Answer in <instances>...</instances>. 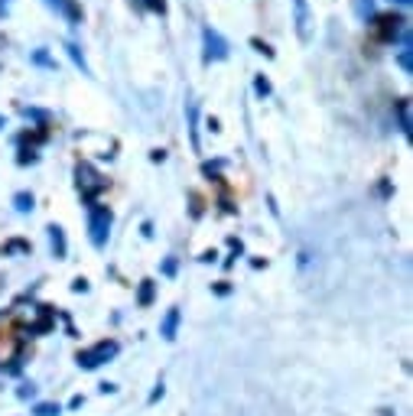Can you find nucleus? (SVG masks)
Instances as JSON below:
<instances>
[{
    "mask_svg": "<svg viewBox=\"0 0 413 416\" xmlns=\"http://www.w3.org/2000/svg\"><path fill=\"white\" fill-rule=\"evenodd\" d=\"M88 231H92L95 247L107 244V234H111V212H107L104 205H92V212H88Z\"/></svg>",
    "mask_w": 413,
    "mask_h": 416,
    "instance_id": "nucleus-1",
    "label": "nucleus"
},
{
    "mask_svg": "<svg viewBox=\"0 0 413 416\" xmlns=\"http://www.w3.org/2000/svg\"><path fill=\"white\" fill-rule=\"evenodd\" d=\"M75 182H78V189H82V195L88 202L95 199V195L101 192L107 185V179H101V173H95V166H88V163H78L75 166Z\"/></svg>",
    "mask_w": 413,
    "mask_h": 416,
    "instance_id": "nucleus-2",
    "label": "nucleus"
},
{
    "mask_svg": "<svg viewBox=\"0 0 413 416\" xmlns=\"http://www.w3.org/2000/svg\"><path fill=\"white\" fill-rule=\"evenodd\" d=\"M114 355H117V341H101L92 351H78V364H82L85 371H95L98 364H104L107 358H114Z\"/></svg>",
    "mask_w": 413,
    "mask_h": 416,
    "instance_id": "nucleus-3",
    "label": "nucleus"
},
{
    "mask_svg": "<svg viewBox=\"0 0 413 416\" xmlns=\"http://www.w3.org/2000/svg\"><path fill=\"white\" fill-rule=\"evenodd\" d=\"M202 43H205V62L228 59V43H225V39L218 36L212 26H205V30H202Z\"/></svg>",
    "mask_w": 413,
    "mask_h": 416,
    "instance_id": "nucleus-4",
    "label": "nucleus"
},
{
    "mask_svg": "<svg viewBox=\"0 0 413 416\" xmlns=\"http://www.w3.org/2000/svg\"><path fill=\"white\" fill-rule=\"evenodd\" d=\"M377 23V39H381V43H394V36H397L400 30H404V20H400V16H394V13H384V16H377L375 20Z\"/></svg>",
    "mask_w": 413,
    "mask_h": 416,
    "instance_id": "nucleus-5",
    "label": "nucleus"
},
{
    "mask_svg": "<svg viewBox=\"0 0 413 416\" xmlns=\"http://www.w3.org/2000/svg\"><path fill=\"white\" fill-rule=\"evenodd\" d=\"M46 7H53L55 13H62L72 26L82 23V7H78L75 0H46Z\"/></svg>",
    "mask_w": 413,
    "mask_h": 416,
    "instance_id": "nucleus-6",
    "label": "nucleus"
},
{
    "mask_svg": "<svg viewBox=\"0 0 413 416\" xmlns=\"http://www.w3.org/2000/svg\"><path fill=\"white\" fill-rule=\"evenodd\" d=\"M293 7H296V33H299V39L309 43V23H313V16H309L306 0H293Z\"/></svg>",
    "mask_w": 413,
    "mask_h": 416,
    "instance_id": "nucleus-7",
    "label": "nucleus"
},
{
    "mask_svg": "<svg viewBox=\"0 0 413 416\" xmlns=\"http://www.w3.org/2000/svg\"><path fill=\"white\" fill-rule=\"evenodd\" d=\"M176 329H179V309H169V312H166V319H163L160 335H163L166 341H173V339H176Z\"/></svg>",
    "mask_w": 413,
    "mask_h": 416,
    "instance_id": "nucleus-8",
    "label": "nucleus"
},
{
    "mask_svg": "<svg viewBox=\"0 0 413 416\" xmlns=\"http://www.w3.org/2000/svg\"><path fill=\"white\" fill-rule=\"evenodd\" d=\"M46 231H49V241H53L55 257L62 261V257H65V234H62V228H59V224H49Z\"/></svg>",
    "mask_w": 413,
    "mask_h": 416,
    "instance_id": "nucleus-9",
    "label": "nucleus"
},
{
    "mask_svg": "<svg viewBox=\"0 0 413 416\" xmlns=\"http://www.w3.org/2000/svg\"><path fill=\"white\" fill-rule=\"evenodd\" d=\"M65 53H69V59L75 62L78 69H82V75H92V69H88V62H85V55H82V49L75 46V43H65Z\"/></svg>",
    "mask_w": 413,
    "mask_h": 416,
    "instance_id": "nucleus-10",
    "label": "nucleus"
},
{
    "mask_svg": "<svg viewBox=\"0 0 413 416\" xmlns=\"http://www.w3.org/2000/svg\"><path fill=\"white\" fill-rule=\"evenodd\" d=\"M397 117H400V131L410 137V101H397Z\"/></svg>",
    "mask_w": 413,
    "mask_h": 416,
    "instance_id": "nucleus-11",
    "label": "nucleus"
},
{
    "mask_svg": "<svg viewBox=\"0 0 413 416\" xmlns=\"http://www.w3.org/2000/svg\"><path fill=\"white\" fill-rule=\"evenodd\" d=\"M14 205H16V212H33V195L30 192H16Z\"/></svg>",
    "mask_w": 413,
    "mask_h": 416,
    "instance_id": "nucleus-12",
    "label": "nucleus"
},
{
    "mask_svg": "<svg viewBox=\"0 0 413 416\" xmlns=\"http://www.w3.org/2000/svg\"><path fill=\"white\" fill-rule=\"evenodd\" d=\"M154 302V280H144L140 286V306H150Z\"/></svg>",
    "mask_w": 413,
    "mask_h": 416,
    "instance_id": "nucleus-13",
    "label": "nucleus"
},
{
    "mask_svg": "<svg viewBox=\"0 0 413 416\" xmlns=\"http://www.w3.org/2000/svg\"><path fill=\"white\" fill-rule=\"evenodd\" d=\"M59 413H62L59 403H39L36 407V416H59Z\"/></svg>",
    "mask_w": 413,
    "mask_h": 416,
    "instance_id": "nucleus-14",
    "label": "nucleus"
},
{
    "mask_svg": "<svg viewBox=\"0 0 413 416\" xmlns=\"http://www.w3.org/2000/svg\"><path fill=\"white\" fill-rule=\"evenodd\" d=\"M254 92H257L260 98H267V94H270V82L264 75H257V78H254Z\"/></svg>",
    "mask_w": 413,
    "mask_h": 416,
    "instance_id": "nucleus-15",
    "label": "nucleus"
},
{
    "mask_svg": "<svg viewBox=\"0 0 413 416\" xmlns=\"http://www.w3.org/2000/svg\"><path fill=\"white\" fill-rule=\"evenodd\" d=\"M397 62H400V69H404L407 75H410V69H413V55H410V49H404V53L397 55Z\"/></svg>",
    "mask_w": 413,
    "mask_h": 416,
    "instance_id": "nucleus-16",
    "label": "nucleus"
},
{
    "mask_svg": "<svg viewBox=\"0 0 413 416\" xmlns=\"http://www.w3.org/2000/svg\"><path fill=\"white\" fill-rule=\"evenodd\" d=\"M33 62H39V65H49V69H55V62L49 59V55L43 53V49H39V53H33Z\"/></svg>",
    "mask_w": 413,
    "mask_h": 416,
    "instance_id": "nucleus-17",
    "label": "nucleus"
},
{
    "mask_svg": "<svg viewBox=\"0 0 413 416\" xmlns=\"http://www.w3.org/2000/svg\"><path fill=\"white\" fill-rule=\"evenodd\" d=\"M254 49H257V53H264V55H274V49H270L267 43H260V39H254Z\"/></svg>",
    "mask_w": 413,
    "mask_h": 416,
    "instance_id": "nucleus-18",
    "label": "nucleus"
},
{
    "mask_svg": "<svg viewBox=\"0 0 413 416\" xmlns=\"http://www.w3.org/2000/svg\"><path fill=\"white\" fill-rule=\"evenodd\" d=\"M140 4H146V7L160 10V13H163V10H166V4H163V0H140Z\"/></svg>",
    "mask_w": 413,
    "mask_h": 416,
    "instance_id": "nucleus-19",
    "label": "nucleus"
},
{
    "mask_svg": "<svg viewBox=\"0 0 413 416\" xmlns=\"http://www.w3.org/2000/svg\"><path fill=\"white\" fill-rule=\"evenodd\" d=\"M7 251H30V244H23V241H14V244H7Z\"/></svg>",
    "mask_w": 413,
    "mask_h": 416,
    "instance_id": "nucleus-20",
    "label": "nucleus"
},
{
    "mask_svg": "<svg viewBox=\"0 0 413 416\" xmlns=\"http://www.w3.org/2000/svg\"><path fill=\"white\" fill-rule=\"evenodd\" d=\"M72 290H75V293H85V290H88V283H85V280H75V283H72Z\"/></svg>",
    "mask_w": 413,
    "mask_h": 416,
    "instance_id": "nucleus-21",
    "label": "nucleus"
},
{
    "mask_svg": "<svg viewBox=\"0 0 413 416\" xmlns=\"http://www.w3.org/2000/svg\"><path fill=\"white\" fill-rule=\"evenodd\" d=\"M163 273H176V261H166V263H163Z\"/></svg>",
    "mask_w": 413,
    "mask_h": 416,
    "instance_id": "nucleus-22",
    "label": "nucleus"
},
{
    "mask_svg": "<svg viewBox=\"0 0 413 416\" xmlns=\"http://www.w3.org/2000/svg\"><path fill=\"white\" fill-rule=\"evenodd\" d=\"M7 7H10V0H0V16L7 13Z\"/></svg>",
    "mask_w": 413,
    "mask_h": 416,
    "instance_id": "nucleus-23",
    "label": "nucleus"
},
{
    "mask_svg": "<svg viewBox=\"0 0 413 416\" xmlns=\"http://www.w3.org/2000/svg\"><path fill=\"white\" fill-rule=\"evenodd\" d=\"M397 4H400V7H410V0H397Z\"/></svg>",
    "mask_w": 413,
    "mask_h": 416,
    "instance_id": "nucleus-24",
    "label": "nucleus"
},
{
    "mask_svg": "<svg viewBox=\"0 0 413 416\" xmlns=\"http://www.w3.org/2000/svg\"><path fill=\"white\" fill-rule=\"evenodd\" d=\"M4 124H7V121H4V114H0V127H4Z\"/></svg>",
    "mask_w": 413,
    "mask_h": 416,
    "instance_id": "nucleus-25",
    "label": "nucleus"
}]
</instances>
